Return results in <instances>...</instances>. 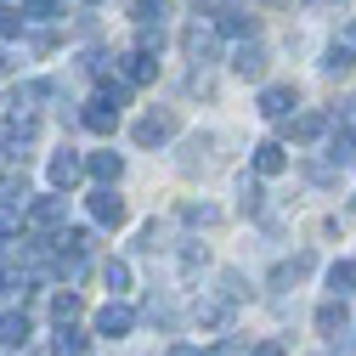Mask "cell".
Wrapping results in <instances>:
<instances>
[{
	"label": "cell",
	"mask_w": 356,
	"mask_h": 356,
	"mask_svg": "<svg viewBox=\"0 0 356 356\" xmlns=\"http://www.w3.org/2000/svg\"><path fill=\"white\" fill-rule=\"evenodd\" d=\"M181 220H187V227H215V220H220V209H215V204L187 198V204H181Z\"/></svg>",
	"instance_id": "25"
},
{
	"label": "cell",
	"mask_w": 356,
	"mask_h": 356,
	"mask_svg": "<svg viewBox=\"0 0 356 356\" xmlns=\"http://www.w3.org/2000/svg\"><path fill=\"white\" fill-rule=\"evenodd\" d=\"M249 356H289L277 339H260V345H249Z\"/></svg>",
	"instance_id": "35"
},
{
	"label": "cell",
	"mask_w": 356,
	"mask_h": 356,
	"mask_svg": "<svg viewBox=\"0 0 356 356\" xmlns=\"http://www.w3.org/2000/svg\"><path fill=\"white\" fill-rule=\"evenodd\" d=\"M29 227V209H23V198H0V243H6L12 232H23Z\"/></svg>",
	"instance_id": "19"
},
{
	"label": "cell",
	"mask_w": 356,
	"mask_h": 356,
	"mask_svg": "<svg viewBox=\"0 0 356 356\" xmlns=\"http://www.w3.org/2000/svg\"><path fill=\"white\" fill-rule=\"evenodd\" d=\"M232 74L238 79H260L266 74V46L249 34V40H238V51H232Z\"/></svg>",
	"instance_id": "12"
},
{
	"label": "cell",
	"mask_w": 356,
	"mask_h": 356,
	"mask_svg": "<svg viewBox=\"0 0 356 356\" xmlns=\"http://www.w3.org/2000/svg\"><path fill=\"white\" fill-rule=\"evenodd\" d=\"M260 198H266V193H260V175H249V170H243V175H238V209H243V215H254V209H260Z\"/></svg>",
	"instance_id": "24"
},
{
	"label": "cell",
	"mask_w": 356,
	"mask_h": 356,
	"mask_svg": "<svg viewBox=\"0 0 356 356\" xmlns=\"http://www.w3.org/2000/svg\"><path fill=\"white\" fill-rule=\"evenodd\" d=\"M130 17H136L142 29H153V23H164V0H136V6H130Z\"/></svg>",
	"instance_id": "30"
},
{
	"label": "cell",
	"mask_w": 356,
	"mask_h": 356,
	"mask_svg": "<svg viewBox=\"0 0 356 356\" xmlns=\"http://www.w3.org/2000/svg\"><path fill=\"white\" fill-rule=\"evenodd\" d=\"M170 356H198V345H170Z\"/></svg>",
	"instance_id": "38"
},
{
	"label": "cell",
	"mask_w": 356,
	"mask_h": 356,
	"mask_svg": "<svg viewBox=\"0 0 356 356\" xmlns=\"http://www.w3.org/2000/svg\"><path fill=\"white\" fill-rule=\"evenodd\" d=\"M209 147H215V136H193V142H187V159H181V170H198V164H209Z\"/></svg>",
	"instance_id": "29"
},
{
	"label": "cell",
	"mask_w": 356,
	"mask_h": 356,
	"mask_svg": "<svg viewBox=\"0 0 356 356\" xmlns=\"http://www.w3.org/2000/svg\"><path fill=\"white\" fill-rule=\"evenodd\" d=\"M130 328H136V311L113 294V300L97 311V334H102V339H130Z\"/></svg>",
	"instance_id": "5"
},
{
	"label": "cell",
	"mask_w": 356,
	"mask_h": 356,
	"mask_svg": "<svg viewBox=\"0 0 356 356\" xmlns=\"http://www.w3.org/2000/svg\"><path fill=\"white\" fill-rule=\"evenodd\" d=\"M220 294H227L232 305H238V300H249V289H243V272H220Z\"/></svg>",
	"instance_id": "32"
},
{
	"label": "cell",
	"mask_w": 356,
	"mask_h": 356,
	"mask_svg": "<svg viewBox=\"0 0 356 356\" xmlns=\"http://www.w3.org/2000/svg\"><path fill=\"white\" fill-rule=\"evenodd\" d=\"M328 159H334L339 170H350V164H356V136H350V130H345V124H339V130H334V136H328Z\"/></svg>",
	"instance_id": "21"
},
{
	"label": "cell",
	"mask_w": 356,
	"mask_h": 356,
	"mask_svg": "<svg viewBox=\"0 0 356 356\" xmlns=\"http://www.w3.org/2000/svg\"><path fill=\"white\" fill-rule=\"evenodd\" d=\"M29 334H34L29 311H0V345H6V350H23V345H29Z\"/></svg>",
	"instance_id": "13"
},
{
	"label": "cell",
	"mask_w": 356,
	"mask_h": 356,
	"mask_svg": "<svg viewBox=\"0 0 356 356\" xmlns=\"http://www.w3.org/2000/svg\"><path fill=\"white\" fill-rule=\"evenodd\" d=\"M339 40H345V46H356V17H345V34H339Z\"/></svg>",
	"instance_id": "36"
},
{
	"label": "cell",
	"mask_w": 356,
	"mask_h": 356,
	"mask_svg": "<svg viewBox=\"0 0 356 356\" xmlns=\"http://www.w3.org/2000/svg\"><path fill=\"white\" fill-rule=\"evenodd\" d=\"M339 124L356 136V97H345V102H339Z\"/></svg>",
	"instance_id": "34"
},
{
	"label": "cell",
	"mask_w": 356,
	"mask_h": 356,
	"mask_svg": "<svg viewBox=\"0 0 356 356\" xmlns=\"http://www.w3.org/2000/svg\"><path fill=\"white\" fill-rule=\"evenodd\" d=\"M23 17H57V0H23Z\"/></svg>",
	"instance_id": "33"
},
{
	"label": "cell",
	"mask_w": 356,
	"mask_h": 356,
	"mask_svg": "<svg viewBox=\"0 0 356 356\" xmlns=\"http://www.w3.org/2000/svg\"><path fill=\"white\" fill-rule=\"evenodd\" d=\"M334 130V119L323 113V108H305V113H289V136L294 142H317V136H328Z\"/></svg>",
	"instance_id": "11"
},
{
	"label": "cell",
	"mask_w": 356,
	"mask_h": 356,
	"mask_svg": "<svg viewBox=\"0 0 356 356\" xmlns=\"http://www.w3.org/2000/svg\"><path fill=\"white\" fill-rule=\"evenodd\" d=\"M249 170H254V175H283V170H289L283 142H260V147H254V159H249Z\"/></svg>",
	"instance_id": "15"
},
{
	"label": "cell",
	"mask_w": 356,
	"mask_h": 356,
	"mask_svg": "<svg viewBox=\"0 0 356 356\" xmlns=\"http://www.w3.org/2000/svg\"><path fill=\"white\" fill-rule=\"evenodd\" d=\"M215 34H220V29H215V23H204V17H198V23H187V34H181L187 63H209V57H215Z\"/></svg>",
	"instance_id": "8"
},
{
	"label": "cell",
	"mask_w": 356,
	"mask_h": 356,
	"mask_svg": "<svg viewBox=\"0 0 356 356\" xmlns=\"http://www.w3.org/2000/svg\"><path fill=\"white\" fill-rule=\"evenodd\" d=\"M51 350H57V356H85V334H79L74 323H57V334H51Z\"/></svg>",
	"instance_id": "22"
},
{
	"label": "cell",
	"mask_w": 356,
	"mask_h": 356,
	"mask_svg": "<svg viewBox=\"0 0 356 356\" xmlns=\"http://www.w3.org/2000/svg\"><path fill=\"white\" fill-rule=\"evenodd\" d=\"M350 215H356V198H350Z\"/></svg>",
	"instance_id": "40"
},
{
	"label": "cell",
	"mask_w": 356,
	"mask_h": 356,
	"mask_svg": "<svg viewBox=\"0 0 356 356\" xmlns=\"http://www.w3.org/2000/svg\"><path fill=\"white\" fill-rule=\"evenodd\" d=\"M305 175H311L317 187H328L334 175H339V164H334V159H311V164H305Z\"/></svg>",
	"instance_id": "31"
},
{
	"label": "cell",
	"mask_w": 356,
	"mask_h": 356,
	"mask_svg": "<svg viewBox=\"0 0 356 356\" xmlns=\"http://www.w3.org/2000/svg\"><path fill=\"white\" fill-rule=\"evenodd\" d=\"M0 74H6V46H0Z\"/></svg>",
	"instance_id": "39"
},
{
	"label": "cell",
	"mask_w": 356,
	"mask_h": 356,
	"mask_svg": "<svg viewBox=\"0 0 356 356\" xmlns=\"http://www.w3.org/2000/svg\"><path fill=\"white\" fill-rule=\"evenodd\" d=\"M63 220H68V193H57V187H51L46 198L29 204V227H34V232H57Z\"/></svg>",
	"instance_id": "4"
},
{
	"label": "cell",
	"mask_w": 356,
	"mask_h": 356,
	"mask_svg": "<svg viewBox=\"0 0 356 356\" xmlns=\"http://www.w3.org/2000/svg\"><path fill=\"white\" fill-rule=\"evenodd\" d=\"M204 266H209V249H204V243H181V277H187V283L204 272Z\"/></svg>",
	"instance_id": "26"
},
{
	"label": "cell",
	"mask_w": 356,
	"mask_h": 356,
	"mask_svg": "<svg viewBox=\"0 0 356 356\" xmlns=\"http://www.w3.org/2000/svg\"><path fill=\"white\" fill-rule=\"evenodd\" d=\"M85 209H91L97 227H124V220H130V209H124V198H119L113 181H97V193L85 198Z\"/></svg>",
	"instance_id": "2"
},
{
	"label": "cell",
	"mask_w": 356,
	"mask_h": 356,
	"mask_svg": "<svg viewBox=\"0 0 356 356\" xmlns=\"http://www.w3.org/2000/svg\"><path fill=\"white\" fill-rule=\"evenodd\" d=\"M175 130H181V119L170 108H153L136 119V147H164V142H175Z\"/></svg>",
	"instance_id": "3"
},
{
	"label": "cell",
	"mask_w": 356,
	"mask_h": 356,
	"mask_svg": "<svg viewBox=\"0 0 356 356\" xmlns=\"http://www.w3.org/2000/svg\"><path fill=\"white\" fill-rule=\"evenodd\" d=\"M79 311H85V305H79V294H74V289H68V294H51V317H57V323H74Z\"/></svg>",
	"instance_id": "28"
},
{
	"label": "cell",
	"mask_w": 356,
	"mask_h": 356,
	"mask_svg": "<svg viewBox=\"0 0 356 356\" xmlns=\"http://www.w3.org/2000/svg\"><path fill=\"white\" fill-rule=\"evenodd\" d=\"M209 23H215L220 34H232V40H249V34H254V17H249V12H238V6H227V12H215Z\"/></svg>",
	"instance_id": "16"
},
{
	"label": "cell",
	"mask_w": 356,
	"mask_h": 356,
	"mask_svg": "<svg viewBox=\"0 0 356 356\" xmlns=\"http://www.w3.org/2000/svg\"><path fill=\"white\" fill-rule=\"evenodd\" d=\"M85 164H91L97 181H113V187H119V175H124V159H119V153H91Z\"/></svg>",
	"instance_id": "23"
},
{
	"label": "cell",
	"mask_w": 356,
	"mask_h": 356,
	"mask_svg": "<svg viewBox=\"0 0 356 356\" xmlns=\"http://www.w3.org/2000/svg\"><path fill=\"white\" fill-rule=\"evenodd\" d=\"M350 68H356V46L334 40V46L323 51V74H328V79H339V74H350Z\"/></svg>",
	"instance_id": "17"
},
{
	"label": "cell",
	"mask_w": 356,
	"mask_h": 356,
	"mask_svg": "<svg viewBox=\"0 0 356 356\" xmlns=\"http://www.w3.org/2000/svg\"><path fill=\"white\" fill-rule=\"evenodd\" d=\"M102 283H108L113 294H130V260H108V266H102Z\"/></svg>",
	"instance_id": "27"
},
{
	"label": "cell",
	"mask_w": 356,
	"mask_h": 356,
	"mask_svg": "<svg viewBox=\"0 0 356 356\" xmlns=\"http://www.w3.org/2000/svg\"><path fill=\"white\" fill-rule=\"evenodd\" d=\"M153 74H159V51H147V46H136V51L119 57V79H130V85H147Z\"/></svg>",
	"instance_id": "10"
},
{
	"label": "cell",
	"mask_w": 356,
	"mask_h": 356,
	"mask_svg": "<svg viewBox=\"0 0 356 356\" xmlns=\"http://www.w3.org/2000/svg\"><path fill=\"white\" fill-rule=\"evenodd\" d=\"M311 266H317V254H294V260H283L277 272H272V289H289V283L311 277Z\"/></svg>",
	"instance_id": "18"
},
{
	"label": "cell",
	"mask_w": 356,
	"mask_h": 356,
	"mask_svg": "<svg viewBox=\"0 0 356 356\" xmlns=\"http://www.w3.org/2000/svg\"><path fill=\"white\" fill-rule=\"evenodd\" d=\"M79 124H85V130H97V136H108V130L119 124V108L102 102V97H91V102H85V113H79Z\"/></svg>",
	"instance_id": "14"
},
{
	"label": "cell",
	"mask_w": 356,
	"mask_h": 356,
	"mask_svg": "<svg viewBox=\"0 0 356 356\" xmlns=\"http://www.w3.org/2000/svg\"><path fill=\"white\" fill-rule=\"evenodd\" d=\"M254 108H260V119H289L300 108V91H294V85H266Z\"/></svg>",
	"instance_id": "9"
},
{
	"label": "cell",
	"mask_w": 356,
	"mask_h": 356,
	"mask_svg": "<svg viewBox=\"0 0 356 356\" xmlns=\"http://www.w3.org/2000/svg\"><path fill=\"white\" fill-rule=\"evenodd\" d=\"M193 323H198L204 334H227V328H232V300H227V294H220V300L204 294V300L193 305Z\"/></svg>",
	"instance_id": "6"
},
{
	"label": "cell",
	"mask_w": 356,
	"mask_h": 356,
	"mask_svg": "<svg viewBox=\"0 0 356 356\" xmlns=\"http://www.w3.org/2000/svg\"><path fill=\"white\" fill-rule=\"evenodd\" d=\"M328 294H345V300L356 294V260H334L328 266Z\"/></svg>",
	"instance_id": "20"
},
{
	"label": "cell",
	"mask_w": 356,
	"mask_h": 356,
	"mask_svg": "<svg viewBox=\"0 0 356 356\" xmlns=\"http://www.w3.org/2000/svg\"><path fill=\"white\" fill-rule=\"evenodd\" d=\"M311 323H317V334H323V339H339V334H350V311H345V294H328V300L317 305V317H311Z\"/></svg>",
	"instance_id": "7"
},
{
	"label": "cell",
	"mask_w": 356,
	"mask_h": 356,
	"mask_svg": "<svg viewBox=\"0 0 356 356\" xmlns=\"http://www.w3.org/2000/svg\"><path fill=\"white\" fill-rule=\"evenodd\" d=\"M311 12H328V6H345V0H305Z\"/></svg>",
	"instance_id": "37"
},
{
	"label": "cell",
	"mask_w": 356,
	"mask_h": 356,
	"mask_svg": "<svg viewBox=\"0 0 356 356\" xmlns=\"http://www.w3.org/2000/svg\"><path fill=\"white\" fill-rule=\"evenodd\" d=\"M85 175H91V164H85L74 147H57V153H51V164H46V181H51L57 193H74Z\"/></svg>",
	"instance_id": "1"
},
{
	"label": "cell",
	"mask_w": 356,
	"mask_h": 356,
	"mask_svg": "<svg viewBox=\"0 0 356 356\" xmlns=\"http://www.w3.org/2000/svg\"><path fill=\"white\" fill-rule=\"evenodd\" d=\"M91 6H97V0H91Z\"/></svg>",
	"instance_id": "41"
}]
</instances>
